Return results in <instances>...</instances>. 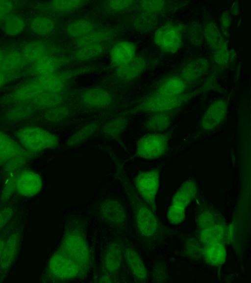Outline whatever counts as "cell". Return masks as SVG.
I'll return each mask as SVG.
<instances>
[{
	"label": "cell",
	"instance_id": "6da1fadb",
	"mask_svg": "<svg viewBox=\"0 0 251 283\" xmlns=\"http://www.w3.org/2000/svg\"><path fill=\"white\" fill-rule=\"evenodd\" d=\"M115 167V176L122 184L129 202L137 233L144 245L152 249L173 235L166 227L151 208L140 197L130 182L122 164L114 154L106 148Z\"/></svg>",
	"mask_w": 251,
	"mask_h": 283
},
{
	"label": "cell",
	"instance_id": "7a4b0ae2",
	"mask_svg": "<svg viewBox=\"0 0 251 283\" xmlns=\"http://www.w3.org/2000/svg\"><path fill=\"white\" fill-rule=\"evenodd\" d=\"M217 75L211 74L200 86L186 92L176 96H161L148 93L140 99L135 106L125 115L137 113L148 114L182 109L195 97L211 91L225 93V90L216 81Z\"/></svg>",
	"mask_w": 251,
	"mask_h": 283
},
{
	"label": "cell",
	"instance_id": "3957f363",
	"mask_svg": "<svg viewBox=\"0 0 251 283\" xmlns=\"http://www.w3.org/2000/svg\"><path fill=\"white\" fill-rule=\"evenodd\" d=\"M87 227V220L83 216L76 214L68 216L58 248L88 273L93 265V255L88 241Z\"/></svg>",
	"mask_w": 251,
	"mask_h": 283
},
{
	"label": "cell",
	"instance_id": "277c9868",
	"mask_svg": "<svg viewBox=\"0 0 251 283\" xmlns=\"http://www.w3.org/2000/svg\"><path fill=\"white\" fill-rule=\"evenodd\" d=\"M160 58L144 54H136L128 62L114 68L108 83L114 86H125L135 82L145 72L154 67Z\"/></svg>",
	"mask_w": 251,
	"mask_h": 283
},
{
	"label": "cell",
	"instance_id": "5b68a950",
	"mask_svg": "<svg viewBox=\"0 0 251 283\" xmlns=\"http://www.w3.org/2000/svg\"><path fill=\"white\" fill-rule=\"evenodd\" d=\"M48 272L50 280L58 282L84 279L88 274L58 248L49 260Z\"/></svg>",
	"mask_w": 251,
	"mask_h": 283
},
{
	"label": "cell",
	"instance_id": "8992f818",
	"mask_svg": "<svg viewBox=\"0 0 251 283\" xmlns=\"http://www.w3.org/2000/svg\"><path fill=\"white\" fill-rule=\"evenodd\" d=\"M15 134L21 145L32 153L55 148L59 144V140L56 135L36 126L21 128Z\"/></svg>",
	"mask_w": 251,
	"mask_h": 283
},
{
	"label": "cell",
	"instance_id": "52a82bcc",
	"mask_svg": "<svg viewBox=\"0 0 251 283\" xmlns=\"http://www.w3.org/2000/svg\"><path fill=\"white\" fill-rule=\"evenodd\" d=\"M118 99L107 86H93L75 92L74 102L80 110H104L113 106Z\"/></svg>",
	"mask_w": 251,
	"mask_h": 283
},
{
	"label": "cell",
	"instance_id": "ba28073f",
	"mask_svg": "<svg viewBox=\"0 0 251 283\" xmlns=\"http://www.w3.org/2000/svg\"><path fill=\"white\" fill-rule=\"evenodd\" d=\"M172 132H149L137 141L134 156L145 160H154L163 157L167 153Z\"/></svg>",
	"mask_w": 251,
	"mask_h": 283
},
{
	"label": "cell",
	"instance_id": "9c48e42d",
	"mask_svg": "<svg viewBox=\"0 0 251 283\" xmlns=\"http://www.w3.org/2000/svg\"><path fill=\"white\" fill-rule=\"evenodd\" d=\"M94 213L103 223L119 231L127 227L128 216L122 202L112 197L101 199L94 208Z\"/></svg>",
	"mask_w": 251,
	"mask_h": 283
},
{
	"label": "cell",
	"instance_id": "30bf717a",
	"mask_svg": "<svg viewBox=\"0 0 251 283\" xmlns=\"http://www.w3.org/2000/svg\"><path fill=\"white\" fill-rule=\"evenodd\" d=\"M185 25L169 21L158 27L153 36L154 44L165 53L172 54L177 52L183 44Z\"/></svg>",
	"mask_w": 251,
	"mask_h": 283
},
{
	"label": "cell",
	"instance_id": "8fae6325",
	"mask_svg": "<svg viewBox=\"0 0 251 283\" xmlns=\"http://www.w3.org/2000/svg\"><path fill=\"white\" fill-rule=\"evenodd\" d=\"M160 171L158 168L139 172L133 179V186L140 197L154 212L160 186Z\"/></svg>",
	"mask_w": 251,
	"mask_h": 283
},
{
	"label": "cell",
	"instance_id": "7c38bea8",
	"mask_svg": "<svg viewBox=\"0 0 251 283\" xmlns=\"http://www.w3.org/2000/svg\"><path fill=\"white\" fill-rule=\"evenodd\" d=\"M71 51L67 44L33 40L25 44L21 53L27 63L32 64L44 57L69 54Z\"/></svg>",
	"mask_w": 251,
	"mask_h": 283
},
{
	"label": "cell",
	"instance_id": "4fadbf2b",
	"mask_svg": "<svg viewBox=\"0 0 251 283\" xmlns=\"http://www.w3.org/2000/svg\"><path fill=\"white\" fill-rule=\"evenodd\" d=\"M230 94L217 99L207 107L201 117V129L204 132H211L220 126L227 116Z\"/></svg>",
	"mask_w": 251,
	"mask_h": 283
},
{
	"label": "cell",
	"instance_id": "5bb4252c",
	"mask_svg": "<svg viewBox=\"0 0 251 283\" xmlns=\"http://www.w3.org/2000/svg\"><path fill=\"white\" fill-rule=\"evenodd\" d=\"M210 67L207 58L198 57L185 61L173 71L187 84L196 87L208 74Z\"/></svg>",
	"mask_w": 251,
	"mask_h": 283
},
{
	"label": "cell",
	"instance_id": "9a60e30c",
	"mask_svg": "<svg viewBox=\"0 0 251 283\" xmlns=\"http://www.w3.org/2000/svg\"><path fill=\"white\" fill-rule=\"evenodd\" d=\"M125 29L121 23L115 26L104 25L81 38L69 42L67 45L72 50L89 45L111 42L117 40Z\"/></svg>",
	"mask_w": 251,
	"mask_h": 283
},
{
	"label": "cell",
	"instance_id": "2e32d148",
	"mask_svg": "<svg viewBox=\"0 0 251 283\" xmlns=\"http://www.w3.org/2000/svg\"><path fill=\"white\" fill-rule=\"evenodd\" d=\"M101 67L97 65H88L68 70H60L49 75L46 83L48 87L52 91L65 92L70 91V84L78 76L89 73L97 71Z\"/></svg>",
	"mask_w": 251,
	"mask_h": 283
},
{
	"label": "cell",
	"instance_id": "e0dca14e",
	"mask_svg": "<svg viewBox=\"0 0 251 283\" xmlns=\"http://www.w3.org/2000/svg\"><path fill=\"white\" fill-rule=\"evenodd\" d=\"M74 62L69 54L44 57L31 64L21 75L35 77L50 75Z\"/></svg>",
	"mask_w": 251,
	"mask_h": 283
},
{
	"label": "cell",
	"instance_id": "ac0fdd59",
	"mask_svg": "<svg viewBox=\"0 0 251 283\" xmlns=\"http://www.w3.org/2000/svg\"><path fill=\"white\" fill-rule=\"evenodd\" d=\"M103 26L96 15H84L63 25L61 32L70 42L81 38Z\"/></svg>",
	"mask_w": 251,
	"mask_h": 283
},
{
	"label": "cell",
	"instance_id": "d6986e66",
	"mask_svg": "<svg viewBox=\"0 0 251 283\" xmlns=\"http://www.w3.org/2000/svg\"><path fill=\"white\" fill-rule=\"evenodd\" d=\"M124 243L120 239L109 242L103 252L101 267L103 274L114 278L121 270L124 259Z\"/></svg>",
	"mask_w": 251,
	"mask_h": 283
},
{
	"label": "cell",
	"instance_id": "ffe728a7",
	"mask_svg": "<svg viewBox=\"0 0 251 283\" xmlns=\"http://www.w3.org/2000/svg\"><path fill=\"white\" fill-rule=\"evenodd\" d=\"M196 87L187 84L173 70L157 81L149 93L161 96H176Z\"/></svg>",
	"mask_w": 251,
	"mask_h": 283
},
{
	"label": "cell",
	"instance_id": "44dd1931",
	"mask_svg": "<svg viewBox=\"0 0 251 283\" xmlns=\"http://www.w3.org/2000/svg\"><path fill=\"white\" fill-rule=\"evenodd\" d=\"M161 16L147 12L136 11L128 13L122 24L125 28L140 34H147L155 31L158 28Z\"/></svg>",
	"mask_w": 251,
	"mask_h": 283
},
{
	"label": "cell",
	"instance_id": "7402d4cb",
	"mask_svg": "<svg viewBox=\"0 0 251 283\" xmlns=\"http://www.w3.org/2000/svg\"><path fill=\"white\" fill-rule=\"evenodd\" d=\"M189 3V1L136 0L129 13L141 11L163 17L177 12Z\"/></svg>",
	"mask_w": 251,
	"mask_h": 283
},
{
	"label": "cell",
	"instance_id": "603a6c76",
	"mask_svg": "<svg viewBox=\"0 0 251 283\" xmlns=\"http://www.w3.org/2000/svg\"><path fill=\"white\" fill-rule=\"evenodd\" d=\"M136 52L135 43L127 40L115 41L108 52L111 67L114 68L128 62L136 56Z\"/></svg>",
	"mask_w": 251,
	"mask_h": 283
},
{
	"label": "cell",
	"instance_id": "cb8c5ba5",
	"mask_svg": "<svg viewBox=\"0 0 251 283\" xmlns=\"http://www.w3.org/2000/svg\"><path fill=\"white\" fill-rule=\"evenodd\" d=\"M181 109L149 113L143 124L144 128L149 132L162 133L169 131Z\"/></svg>",
	"mask_w": 251,
	"mask_h": 283
},
{
	"label": "cell",
	"instance_id": "d4e9b609",
	"mask_svg": "<svg viewBox=\"0 0 251 283\" xmlns=\"http://www.w3.org/2000/svg\"><path fill=\"white\" fill-rule=\"evenodd\" d=\"M115 41L106 43L92 44L78 47L72 50L69 55L74 63H81L93 61L108 53Z\"/></svg>",
	"mask_w": 251,
	"mask_h": 283
},
{
	"label": "cell",
	"instance_id": "484cf974",
	"mask_svg": "<svg viewBox=\"0 0 251 283\" xmlns=\"http://www.w3.org/2000/svg\"><path fill=\"white\" fill-rule=\"evenodd\" d=\"M124 259L135 281L145 282L148 279V271L141 256L131 245L125 244Z\"/></svg>",
	"mask_w": 251,
	"mask_h": 283
},
{
	"label": "cell",
	"instance_id": "4316f807",
	"mask_svg": "<svg viewBox=\"0 0 251 283\" xmlns=\"http://www.w3.org/2000/svg\"><path fill=\"white\" fill-rule=\"evenodd\" d=\"M43 186L41 176L34 171L25 170L17 175L16 190L25 197H33L38 194Z\"/></svg>",
	"mask_w": 251,
	"mask_h": 283
},
{
	"label": "cell",
	"instance_id": "83f0119b",
	"mask_svg": "<svg viewBox=\"0 0 251 283\" xmlns=\"http://www.w3.org/2000/svg\"><path fill=\"white\" fill-rule=\"evenodd\" d=\"M75 92L56 93L43 91L30 103L35 110H46L73 100Z\"/></svg>",
	"mask_w": 251,
	"mask_h": 283
},
{
	"label": "cell",
	"instance_id": "f1b7e54d",
	"mask_svg": "<svg viewBox=\"0 0 251 283\" xmlns=\"http://www.w3.org/2000/svg\"><path fill=\"white\" fill-rule=\"evenodd\" d=\"M80 110L77 105L72 101L68 103L44 110L43 117L47 122L57 124L64 123L71 118Z\"/></svg>",
	"mask_w": 251,
	"mask_h": 283
},
{
	"label": "cell",
	"instance_id": "f546056e",
	"mask_svg": "<svg viewBox=\"0 0 251 283\" xmlns=\"http://www.w3.org/2000/svg\"><path fill=\"white\" fill-rule=\"evenodd\" d=\"M229 229L226 222L219 223L198 230V238L204 245L224 243L227 240Z\"/></svg>",
	"mask_w": 251,
	"mask_h": 283
},
{
	"label": "cell",
	"instance_id": "4dcf8cb0",
	"mask_svg": "<svg viewBox=\"0 0 251 283\" xmlns=\"http://www.w3.org/2000/svg\"><path fill=\"white\" fill-rule=\"evenodd\" d=\"M20 144L0 130V165L20 155H30Z\"/></svg>",
	"mask_w": 251,
	"mask_h": 283
},
{
	"label": "cell",
	"instance_id": "1f68e13d",
	"mask_svg": "<svg viewBox=\"0 0 251 283\" xmlns=\"http://www.w3.org/2000/svg\"><path fill=\"white\" fill-rule=\"evenodd\" d=\"M136 0H102L100 1L96 7L95 13L104 16H113L124 13L128 14Z\"/></svg>",
	"mask_w": 251,
	"mask_h": 283
},
{
	"label": "cell",
	"instance_id": "d6a6232c",
	"mask_svg": "<svg viewBox=\"0 0 251 283\" xmlns=\"http://www.w3.org/2000/svg\"><path fill=\"white\" fill-rule=\"evenodd\" d=\"M43 91L39 83L34 78L18 86L10 94L9 99L18 103L30 102Z\"/></svg>",
	"mask_w": 251,
	"mask_h": 283
},
{
	"label": "cell",
	"instance_id": "836d02e7",
	"mask_svg": "<svg viewBox=\"0 0 251 283\" xmlns=\"http://www.w3.org/2000/svg\"><path fill=\"white\" fill-rule=\"evenodd\" d=\"M203 25L204 41L207 46L214 52L228 41L223 37L217 23L208 16H206Z\"/></svg>",
	"mask_w": 251,
	"mask_h": 283
},
{
	"label": "cell",
	"instance_id": "e575fe53",
	"mask_svg": "<svg viewBox=\"0 0 251 283\" xmlns=\"http://www.w3.org/2000/svg\"><path fill=\"white\" fill-rule=\"evenodd\" d=\"M198 192V186L193 179L183 182L173 196L171 203L185 208L196 198Z\"/></svg>",
	"mask_w": 251,
	"mask_h": 283
},
{
	"label": "cell",
	"instance_id": "d590c367",
	"mask_svg": "<svg viewBox=\"0 0 251 283\" xmlns=\"http://www.w3.org/2000/svg\"><path fill=\"white\" fill-rule=\"evenodd\" d=\"M90 0H52L46 3L45 9L59 16L71 15L85 7Z\"/></svg>",
	"mask_w": 251,
	"mask_h": 283
},
{
	"label": "cell",
	"instance_id": "8d00e7d4",
	"mask_svg": "<svg viewBox=\"0 0 251 283\" xmlns=\"http://www.w3.org/2000/svg\"><path fill=\"white\" fill-rule=\"evenodd\" d=\"M59 27L60 24L56 19L48 15L35 16L29 23V28L32 32L41 36L53 34L57 31Z\"/></svg>",
	"mask_w": 251,
	"mask_h": 283
},
{
	"label": "cell",
	"instance_id": "74e56055",
	"mask_svg": "<svg viewBox=\"0 0 251 283\" xmlns=\"http://www.w3.org/2000/svg\"><path fill=\"white\" fill-rule=\"evenodd\" d=\"M128 120L126 115L121 114L106 122L100 130L104 137L121 142L120 138L126 128Z\"/></svg>",
	"mask_w": 251,
	"mask_h": 283
},
{
	"label": "cell",
	"instance_id": "f35d334b",
	"mask_svg": "<svg viewBox=\"0 0 251 283\" xmlns=\"http://www.w3.org/2000/svg\"><path fill=\"white\" fill-rule=\"evenodd\" d=\"M227 251L225 243L219 242L204 245L202 258L207 264L220 267L226 259Z\"/></svg>",
	"mask_w": 251,
	"mask_h": 283
},
{
	"label": "cell",
	"instance_id": "ab89813d",
	"mask_svg": "<svg viewBox=\"0 0 251 283\" xmlns=\"http://www.w3.org/2000/svg\"><path fill=\"white\" fill-rule=\"evenodd\" d=\"M27 64L21 52L11 50L5 52L0 65V71L9 74H21L20 72Z\"/></svg>",
	"mask_w": 251,
	"mask_h": 283
},
{
	"label": "cell",
	"instance_id": "60d3db41",
	"mask_svg": "<svg viewBox=\"0 0 251 283\" xmlns=\"http://www.w3.org/2000/svg\"><path fill=\"white\" fill-rule=\"evenodd\" d=\"M226 222L222 215L211 206L201 204L196 216L198 230L217 223Z\"/></svg>",
	"mask_w": 251,
	"mask_h": 283
},
{
	"label": "cell",
	"instance_id": "b9f144b4",
	"mask_svg": "<svg viewBox=\"0 0 251 283\" xmlns=\"http://www.w3.org/2000/svg\"><path fill=\"white\" fill-rule=\"evenodd\" d=\"M100 127L101 123L98 120L85 124L69 137L65 143L66 147L73 148L81 144L91 138Z\"/></svg>",
	"mask_w": 251,
	"mask_h": 283
},
{
	"label": "cell",
	"instance_id": "7bdbcfd3",
	"mask_svg": "<svg viewBox=\"0 0 251 283\" xmlns=\"http://www.w3.org/2000/svg\"><path fill=\"white\" fill-rule=\"evenodd\" d=\"M19 246V236L15 233L10 236L0 258V266L2 269H8L15 259Z\"/></svg>",
	"mask_w": 251,
	"mask_h": 283
},
{
	"label": "cell",
	"instance_id": "ee69618b",
	"mask_svg": "<svg viewBox=\"0 0 251 283\" xmlns=\"http://www.w3.org/2000/svg\"><path fill=\"white\" fill-rule=\"evenodd\" d=\"M236 57L234 51L229 50L227 44H225L217 50L213 52L212 61L214 70L218 73L224 70L235 60Z\"/></svg>",
	"mask_w": 251,
	"mask_h": 283
},
{
	"label": "cell",
	"instance_id": "f6af8a7d",
	"mask_svg": "<svg viewBox=\"0 0 251 283\" xmlns=\"http://www.w3.org/2000/svg\"><path fill=\"white\" fill-rule=\"evenodd\" d=\"M184 37L192 47H201L204 42L202 24L196 21L185 24Z\"/></svg>",
	"mask_w": 251,
	"mask_h": 283
},
{
	"label": "cell",
	"instance_id": "bcb514c9",
	"mask_svg": "<svg viewBox=\"0 0 251 283\" xmlns=\"http://www.w3.org/2000/svg\"><path fill=\"white\" fill-rule=\"evenodd\" d=\"M26 23L21 16L11 13L3 20L2 29L7 36L15 37L21 34L25 30Z\"/></svg>",
	"mask_w": 251,
	"mask_h": 283
},
{
	"label": "cell",
	"instance_id": "7dc6e473",
	"mask_svg": "<svg viewBox=\"0 0 251 283\" xmlns=\"http://www.w3.org/2000/svg\"><path fill=\"white\" fill-rule=\"evenodd\" d=\"M204 245L198 237H188L184 241L183 252L189 258L198 260L202 258Z\"/></svg>",
	"mask_w": 251,
	"mask_h": 283
},
{
	"label": "cell",
	"instance_id": "c3c4849f",
	"mask_svg": "<svg viewBox=\"0 0 251 283\" xmlns=\"http://www.w3.org/2000/svg\"><path fill=\"white\" fill-rule=\"evenodd\" d=\"M9 110L6 114V118L10 120L17 121L28 117L36 110L31 103H19Z\"/></svg>",
	"mask_w": 251,
	"mask_h": 283
},
{
	"label": "cell",
	"instance_id": "681fc988",
	"mask_svg": "<svg viewBox=\"0 0 251 283\" xmlns=\"http://www.w3.org/2000/svg\"><path fill=\"white\" fill-rule=\"evenodd\" d=\"M186 208L180 205L171 203L167 213L168 221L173 225H179L186 218Z\"/></svg>",
	"mask_w": 251,
	"mask_h": 283
},
{
	"label": "cell",
	"instance_id": "f907efd6",
	"mask_svg": "<svg viewBox=\"0 0 251 283\" xmlns=\"http://www.w3.org/2000/svg\"><path fill=\"white\" fill-rule=\"evenodd\" d=\"M28 155H20L10 159L5 164L4 171L8 175H11L17 172V171L26 162Z\"/></svg>",
	"mask_w": 251,
	"mask_h": 283
},
{
	"label": "cell",
	"instance_id": "816d5d0a",
	"mask_svg": "<svg viewBox=\"0 0 251 283\" xmlns=\"http://www.w3.org/2000/svg\"><path fill=\"white\" fill-rule=\"evenodd\" d=\"M152 279L155 282H165L168 280V270L164 262L158 261L154 265L152 271Z\"/></svg>",
	"mask_w": 251,
	"mask_h": 283
},
{
	"label": "cell",
	"instance_id": "f5cc1de1",
	"mask_svg": "<svg viewBox=\"0 0 251 283\" xmlns=\"http://www.w3.org/2000/svg\"><path fill=\"white\" fill-rule=\"evenodd\" d=\"M232 23L231 14L228 10H224L220 17V30L224 38L228 41L229 38V28Z\"/></svg>",
	"mask_w": 251,
	"mask_h": 283
},
{
	"label": "cell",
	"instance_id": "db71d44e",
	"mask_svg": "<svg viewBox=\"0 0 251 283\" xmlns=\"http://www.w3.org/2000/svg\"><path fill=\"white\" fill-rule=\"evenodd\" d=\"M17 175V173L12 174L7 179L1 194L0 200L1 202H6L16 190V181Z\"/></svg>",
	"mask_w": 251,
	"mask_h": 283
},
{
	"label": "cell",
	"instance_id": "11a10c76",
	"mask_svg": "<svg viewBox=\"0 0 251 283\" xmlns=\"http://www.w3.org/2000/svg\"><path fill=\"white\" fill-rule=\"evenodd\" d=\"M14 8V3L9 0H0V21L4 20Z\"/></svg>",
	"mask_w": 251,
	"mask_h": 283
},
{
	"label": "cell",
	"instance_id": "9f6ffc18",
	"mask_svg": "<svg viewBox=\"0 0 251 283\" xmlns=\"http://www.w3.org/2000/svg\"><path fill=\"white\" fill-rule=\"evenodd\" d=\"M13 214V209L10 207H6L0 211V230L10 220Z\"/></svg>",
	"mask_w": 251,
	"mask_h": 283
},
{
	"label": "cell",
	"instance_id": "6f0895ef",
	"mask_svg": "<svg viewBox=\"0 0 251 283\" xmlns=\"http://www.w3.org/2000/svg\"><path fill=\"white\" fill-rule=\"evenodd\" d=\"M19 75L9 74L0 71V89L8 82L16 79Z\"/></svg>",
	"mask_w": 251,
	"mask_h": 283
},
{
	"label": "cell",
	"instance_id": "680465c9",
	"mask_svg": "<svg viewBox=\"0 0 251 283\" xmlns=\"http://www.w3.org/2000/svg\"><path fill=\"white\" fill-rule=\"evenodd\" d=\"M230 14L233 16H236L240 13V5L238 1L233 2L231 5L230 8L228 10Z\"/></svg>",
	"mask_w": 251,
	"mask_h": 283
},
{
	"label": "cell",
	"instance_id": "91938a15",
	"mask_svg": "<svg viewBox=\"0 0 251 283\" xmlns=\"http://www.w3.org/2000/svg\"><path fill=\"white\" fill-rule=\"evenodd\" d=\"M6 241L3 240H0V258L2 254L5 245Z\"/></svg>",
	"mask_w": 251,
	"mask_h": 283
},
{
	"label": "cell",
	"instance_id": "94428289",
	"mask_svg": "<svg viewBox=\"0 0 251 283\" xmlns=\"http://www.w3.org/2000/svg\"><path fill=\"white\" fill-rule=\"evenodd\" d=\"M5 52L1 49L0 48V65L1 63L2 60L5 54Z\"/></svg>",
	"mask_w": 251,
	"mask_h": 283
}]
</instances>
